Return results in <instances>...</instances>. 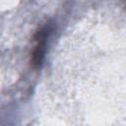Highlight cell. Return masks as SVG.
I'll list each match as a JSON object with an SVG mask.
<instances>
[{"label": "cell", "instance_id": "6da1fadb", "mask_svg": "<svg viewBox=\"0 0 126 126\" xmlns=\"http://www.w3.org/2000/svg\"><path fill=\"white\" fill-rule=\"evenodd\" d=\"M51 25L50 24H45L42 28H40L36 33L33 36L35 43L34 49L32 51V64L34 68H37L41 65L42 60L44 58L45 54V46H46V41L47 38L49 37L51 33Z\"/></svg>", "mask_w": 126, "mask_h": 126}]
</instances>
